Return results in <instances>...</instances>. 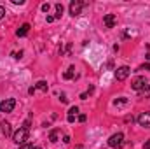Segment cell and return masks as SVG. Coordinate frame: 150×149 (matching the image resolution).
Wrapping results in <instances>:
<instances>
[{
	"instance_id": "d4e9b609",
	"label": "cell",
	"mask_w": 150,
	"mask_h": 149,
	"mask_svg": "<svg viewBox=\"0 0 150 149\" xmlns=\"http://www.w3.org/2000/svg\"><path fill=\"white\" fill-rule=\"evenodd\" d=\"M23 128H26V130L30 128V119H26V121H25V125H23Z\"/></svg>"
},
{
	"instance_id": "484cf974",
	"label": "cell",
	"mask_w": 150,
	"mask_h": 149,
	"mask_svg": "<svg viewBox=\"0 0 150 149\" xmlns=\"http://www.w3.org/2000/svg\"><path fill=\"white\" fill-rule=\"evenodd\" d=\"M63 142H65V144H68V142H70V137H68V135H65V137H63Z\"/></svg>"
},
{
	"instance_id": "d6986e66",
	"label": "cell",
	"mask_w": 150,
	"mask_h": 149,
	"mask_svg": "<svg viewBox=\"0 0 150 149\" xmlns=\"http://www.w3.org/2000/svg\"><path fill=\"white\" fill-rule=\"evenodd\" d=\"M12 4H14V5H23L25 0H12Z\"/></svg>"
},
{
	"instance_id": "5bb4252c",
	"label": "cell",
	"mask_w": 150,
	"mask_h": 149,
	"mask_svg": "<svg viewBox=\"0 0 150 149\" xmlns=\"http://www.w3.org/2000/svg\"><path fill=\"white\" fill-rule=\"evenodd\" d=\"M54 7H56V14H54V19H59V18L63 16V5H61V4H56Z\"/></svg>"
},
{
	"instance_id": "ffe728a7",
	"label": "cell",
	"mask_w": 150,
	"mask_h": 149,
	"mask_svg": "<svg viewBox=\"0 0 150 149\" xmlns=\"http://www.w3.org/2000/svg\"><path fill=\"white\" fill-rule=\"evenodd\" d=\"M42 11L47 12V11H49V4H42Z\"/></svg>"
},
{
	"instance_id": "7402d4cb",
	"label": "cell",
	"mask_w": 150,
	"mask_h": 149,
	"mask_svg": "<svg viewBox=\"0 0 150 149\" xmlns=\"http://www.w3.org/2000/svg\"><path fill=\"white\" fill-rule=\"evenodd\" d=\"M86 119H87V117H86V114H80V116H79V121H80V123H84Z\"/></svg>"
},
{
	"instance_id": "52a82bcc",
	"label": "cell",
	"mask_w": 150,
	"mask_h": 149,
	"mask_svg": "<svg viewBox=\"0 0 150 149\" xmlns=\"http://www.w3.org/2000/svg\"><path fill=\"white\" fill-rule=\"evenodd\" d=\"M138 125L143 128H150V112H142L138 116Z\"/></svg>"
},
{
	"instance_id": "4316f807",
	"label": "cell",
	"mask_w": 150,
	"mask_h": 149,
	"mask_svg": "<svg viewBox=\"0 0 150 149\" xmlns=\"http://www.w3.org/2000/svg\"><path fill=\"white\" fill-rule=\"evenodd\" d=\"M54 21V16H47V23H52Z\"/></svg>"
},
{
	"instance_id": "4dcf8cb0",
	"label": "cell",
	"mask_w": 150,
	"mask_h": 149,
	"mask_svg": "<svg viewBox=\"0 0 150 149\" xmlns=\"http://www.w3.org/2000/svg\"><path fill=\"white\" fill-rule=\"evenodd\" d=\"M33 149H42V148H33Z\"/></svg>"
},
{
	"instance_id": "f1b7e54d",
	"label": "cell",
	"mask_w": 150,
	"mask_h": 149,
	"mask_svg": "<svg viewBox=\"0 0 150 149\" xmlns=\"http://www.w3.org/2000/svg\"><path fill=\"white\" fill-rule=\"evenodd\" d=\"M143 149H150V140H147V142H145V146H143Z\"/></svg>"
},
{
	"instance_id": "4fadbf2b",
	"label": "cell",
	"mask_w": 150,
	"mask_h": 149,
	"mask_svg": "<svg viewBox=\"0 0 150 149\" xmlns=\"http://www.w3.org/2000/svg\"><path fill=\"white\" fill-rule=\"evenodd\" d=\"M74 75H75V67H74V65H70V67H68V70L63 74V77H65V79H74Z\"/></svg>"
},
{
	"instance_id": "7c38bea8",
	"label": "cell",
	"mask_w": 150,
	"mask_h": 149,
	"mask_svg": "<svg viewBox=\"0 0 150 149\" xmlns=\"http://www.w3.org/2000/svg\"><path fill=\"white\" fill-rule=\"evenodd\" d=\"M77 114H79V107H75V105H74V107H70V111H68V117H67V119H68V123H74Z\"/></svg>"
},
{
	"instance_id": "30bf717a",
	"label": "cell",
	"mask_w": 150,
	"mask_h": 149,
	"mask_svg": "<svg viewBox=\"0 0 150 149\" xmlns=\"http://www.w3.org/2000/svg\"><path fill=\"white\" fill-rule=\"evenodd\" d=\"M28 32H30V25H28V23H23V25H21V27L18 28L16 35H18V37H25V35H26Z\"/></svg>"
},
{
	"instance_id": "e0dca14e",
	"label": "cell",
	"mask_w": 150,
	"mask_h": 149,
	"mask_svg": "<svg viewBox=\"0 0 150 149\" xmlns=\"http://www.w3.org/2000/svg\"><path fill=\"white\" fill-rule=\"evenodd\" d=\"M19 149H33V148H32L28 142H25V144H21V146H19Z\"/></svg>"
},
{
	"instance_id": "9c48e42d",
	"label": "cell",
	"mask_w": 150,
	"mask_h": 149,
	"mask_svg": "<svg viewBox=\"0 0 150 149\" xmlns=\"http://www.w3.org/2000/svg\"><path fill=\"white\" fill-rule=\"evenodd\" d=\"M0 132H2L5 137H12V128H11V123L2 121V123H0Z\"/></svg>"
},
{
	"instance_id": "6da1fadb",
	"label": "cell",
	"mask_w": 150,
	"mask_h": 149,
	"mask_svg": "<svg viewBox=\"0 0 150 149\" xmlns=\"http://www.w3.org/2000/svg\"><path fill=\"white\" fill-rule=\"evenodd\" d=\"M12 140L18 144V146H21V144H25L26 140H28V130L26 128H19V130H16L14 133H12Z\"/></svg>"
},
{
	"instance_id": "2e32d148",
	"label": "cell",
	"mask_w": 150,
	"mask_h": 149,
	"mask_svg": "<svg viewBox=\"0 0 150 149\" xmlns=\"http://www.w3.org/2000/svg\"><path fill=\"white\" fill-rule=\"evenodd\" d=\"M140 95H142V97H150V84H145V86H143V90L140 91Z\"/></svg>"
},
{
	"instance_id": "277c9868",
	"label": "cell",
	"mask_w": 150,
	"mask_h": 149,
	"mask_svg": "<svg viewBox=\"0 0 150 149\" xmlns=\"http://www.w3.org/2000/svg\"><path fill=\"white\" fill-rule=\"evenodd\" d=\"M84 5H86V2H80V0H72V2H70V14H72L74 18H75V16H79Z\"/></svg>"
},
{
	"instance_id": "83f0119b",
	"label": "cell",
	"mask_w": 150,
	"mask_h": 149,
	"mask_svg": "<svg viewBox=\"0 0 150 149\" xmlns=\"http://www.w3.org/2000/svg\"><path fill=\"white\" fill-rule=\"evenodd\" d=\"M28 93H30V95H33V93H35V86H32V88L28 90Z\"/></svg>"
},
{
	"instance_id": "44dd1931",
	"label": "cell",
	"mask_w": 150,
	"mask_h": 149,
	"mask_svg": "<svg viewBox=\"0 0 150 149\" xmlns=\"http://www.w3.org/2000/svg\"><path fill=\"white\" fill-rule=\"evenodd\" d=\"M126 102H127V100H126V98H120V100H115V102H113V104H115V105H117V104H126Z\"/></svg>"
},
{
	"instance_id": "3957f363",
	"label": "cell",
	"mask_w": 150,
	"mask_h": 149,
	"mask_svg": "<svg viewBox=\"0 0 150 149\" xmlns=\"http://www.w3.org/2000/svg\"><path fill=\"white\" fill-rule=\"evenodd\" d=\"M16 107V98H7L0 102V112H12Z\"/></svg>"
},
{
	"instance_id": "8fae6325",
	"label": "cell",
	"mask_w": 150,
	"mask_h": 149,
	"mask_svg": "<svg viewBox=\"0 0 150 149\" xmlns=\"http://www.w3.org/2000/svg\"><path fill=\"white\" fill-rule=\"evenodd\" d=\"M59 135H61V130H59V128H54V130H51V133H49V140L54 144V142H58Z\"/></svg>"
},
{
	"instance_id": "ac0fdd59",
	"label": "cell",
	"mask_w": 150,
	"mask_h": 149,
	"mask_svg": "<svg viewBox=\"0 0 150 149\" xmlns=\"http://www.w3.org/2000/svg\"><path fill=\"white\" fill-rule=\"evenodd\" d=\"M140 70H149V72H150V63H145V65H142V67H140Z\"/></svg>"
},
{
	"instance_id": "ba28073f",
	"label": "cell",
	"mask_w": 150,
	"mask_h": 149,
	"mask_svg": "<svg viewBox=\"0 0 150 149\" xmlns=\"http://www.w3.org/2000/svg\"><path fill=\"white\" fill-rule=\"evenodd\" d=\"M103 23H105V27H107V28H113V27H115V23H117L115 14H105V16H103Z\"/></svg>"
},
{
	"instance_id": "8992f818",
	"label": "cell",
	"mask_w": 150,
	"mask_h": 149,
	"mask_svg": "<svg viewBox=\"0 0 150 149\" xmlns=\"http://www.w3.org/2000/svg\"><path fill=\"white\" fill-rule=\"evenodd\" d=\"M145 84H149V82H147V79H145V77H142V75H140V77H136V79H134V81H133V84H131V88H133V90H134V91H142V90H143V86H145Z\"/></svg>"
},
{
	"instance_id": "9a60e30c",
	"label": "cell",
	"mask_w": 150,
	"mask_h": 149,
	"mask_svg": "<svg viewBox=\"0 0 150 149\" xmlns=\"http://www.w3.org/2000/svg\"><path fill=\"white\" fill-rule=\"evenodd\" d=\"M47 88H49V86H47L45 81H38L37 84H35V90H40V91H47Z\"/></svg>"
},
{
	"instance_id": "f546056e",
	"label": "cell",
	"mask_w": 150,
	"mask_h": 149,
	"mask_svg": "<svg viewBox=\"0 0 150 149\" xmlns=\"http://www.w3.org/2000/svg\"><path fill=\"white\" fill-rule=\"evenodd\" d=\"M145 58H147V60H150V53H149V54H145Z\"/></svg>"
},
{
	"instance_id": "cb8c5ba5",
	"label": "cell",
	"mask_w": 150,
	"mask_h": 149,
	"mask_svg": "<svg viewBox=\"0 0 150 149\" xmlns=\"http://www.w3.org/2000/svg\"><path fill=\"white\" fill-rule=\"evenodd\" d=\"M21 54H23V51H19V53H14V58H16V60H19V58H21Z\"/></svg>"
},
{
	"instance_id": "7a4b0ae2",
	"label": "cell",
	"mask_w": 150,
	"mask_h": 149,
	"mask_svg": "<svg viewBox=\"0 0 150 149\" xmlns=\"http://www.w3.org/2000/svg\"><path fill=\"white\" fill-rule=\"evenodd\" d=\"M108 146L113 149H120L122 146H124V135L119 132V133H113L112 137L108 139Z\"/></svg>"
},
{
	"instance_id": "5b68a950",
	"label": "cell",
	"mask_w": 150,
	"mask_h": 149,
	"mask_svg": "<svg viewBox=\"0 0 150 149\" xmlns=\"http://www.w3.org/2000/svg\"><path fill=\"white\" fill-rule=\"evenodd\" d=\"M129 74H131V69L126 67V65H122V67H119V69L115 70V79H117V81H124V79H127Z\"/></svg>"
},
{
	"instance_id": "603a6c76",
	"label": "cell",
	"mask_w": 150,
	"mask_h": 149,
	"mask_svg": "<svg viewBox=\"0 0 150 149\" xmlns=\"http://www.w3.org/2000/svg\"><path fill=\"white\" fill-rule=\"evenodd\" d=\"M4 16H5V9H4V7H2V5H0V19H2V18H4Z\"/></svg>"
}]
</instances>
